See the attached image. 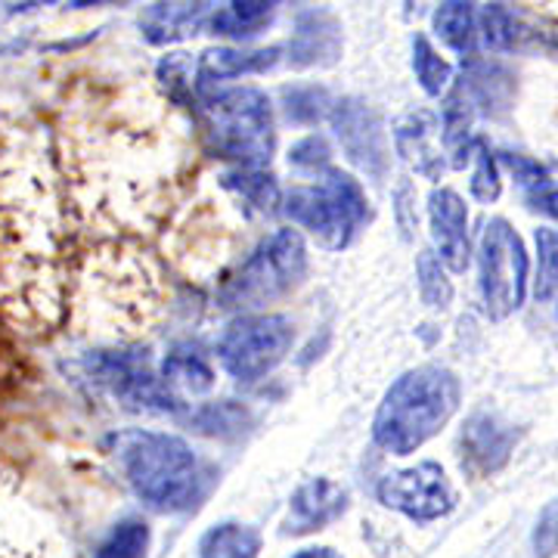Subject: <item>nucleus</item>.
Segmentation results:
<instances>
[{
	"label": "nucleus",
	"instance_id": "1",
	"mask_svg": "<svg viewBox=\"0 0 558 558\" xmlns=\"http://www.w3.org/2000/svg\"><path fill=\"white\" fill-rule=\"evenodd\" d=\"M121 475L143 502L161 512H180L196 506L205 487L199 457L186 440L131 428L109 438Z\"/></svg>",
	"mask_w": 558,
	"mask_h": 558
},
{
	"label": "nucleus",
	"instance_id": "2",
	"mask_svg": "<svg viewBox=\"0 0 558 558\" xmlns=\"http://www.w3.org/2000/svg\"><path fill=\"white\" fill-rule=\"evenodd\" d=\"M459 407V379L444 366L403 373L381 398L373 418V438L381 450L407 457L432 440Z\"/></svg>",
	"mask_w": 558,
	"mask_h": 558
},
{
	"label": "nucleus",
	"instance_id": "3",
	"mask_svg": "<svg viewBox=\"0 0 558 558\" xmlns=\"http://www.w3.org/2000/svg\"><path fill=\"white\" fill-rule=\"evenodd\" d=\"M205 128L223 159L264 168L274 153V112L258 87L211 90L202 100Z\"/></svg>",
	"mask_w": 558,
	"mask_h": 558
},
{
	"label": "nucleus",
	"instance_id": "4",
	"mask_svg": "<svg viewBox=\"0 0 558 558\" xmlns=\"http://www.w3.org/2000/svg\"><path fill=\"white\" fill-rule=\"evenodd\" d=\"M307 274V248L299 230H277L242 260V267L220 286L223 307H260L289 295Z\"/></svg>",
	"mask_w": 558,
	"mask_h": 558
},
{
	"label": "nucleus",
	"instance_id": "5",
	"mask_svg": "<svg viewBox=\"0 0 558 558\" xmlns=\"http://www.w3.org/2000/svg\"><path fill=\"white\" fill-rule=\"evenodd\" d=\"M286 215L304 227L319 245L344 248L366 220V196L360 183L336 168H326L317 186H299L286 199Z\"/></svg>",
	"mask_w": 558,
	"mask_h": 558
},
{
	"label": "nucleus",
	"instance_id": "6",
	"mask_svg": "<svg viewBox=\"0 0 558 558\" xmlns=\"http://www.w3.org/2000/svg\"><path fill=\"white\" fill-rule=\"evenodd\" d=\"M84 379H90L106 395L137 413H161L180 416V398L153 373L149 354L140 348H102L81 360Z\"/></svg>",
	"mask_w": 558,
	"mask_h": 558
},
{
	"label": "nucleus",
	"instance_id": "7",
	"mask_svg": "<svg viewBox=\"0 0 558 558\" xmlns=\"http://www.w3.org/2000/svg\"><path fill=\"white\" fill-rule=\"evenodd\" d=\"M295 341V329L286 317L264 314V317L233 319L218 341V357L223 369L240 381H255L277 369Z\"/></svg>",
	"mask_w": 558,
	"mask_h": 558
},
{
	"label": "nucleus",
	"instance_id": "8",
	"mask_svg": "<svg viewBox=\"0 0 558 558\" xmlns=\"http://www.w3.org/2000/svg\"><path fill=\"white\" fill-rule=\"evenodd\" d=\"M478 267L487 314L506 319L512 311H519L527 286V255L519 233L502 218L490 220L481 233Z\"/></svg>",
	"mask_w": 558,
	"mask_h": 558
},
{
	"label": "nucleus",
	"instance_id": "9",
	"mask_svg": "<svg viewBox=\"0 0 558 558\" xmlns=\"http://www.w3.org/2000/svg\"><path fill=\"white\" fill-rule=\"evenodd\" d=\"M379 499L388 509H398L413 521H435L453 509V487L438 462H418L416 469H403L385 475Z\"/></svg>",
	"mask_w": 558,
	"mask_h": 558
},
{
	"label": "nucleus",
	"instance_id": "10",
	"mask_svg": "<svg viewBox=\"0 0 558 558\" xmlns=\"http://www.w3.org/2000/svg\"><path fill=\"white\" fill-rule=\"evenodd\" d=\"M332 128L344 156L357 165L363 174L381 178L385 174V140L379 119L357 100H344L332 106Z\"/></svg>",
	"mask_w": 558,
	"mask_h": 558
},
{
	"label": "nucleus",
	"instance_id": "11",
	"mask_svg": "<svg viewBox=\"0 0 558 558\" xmlns=\"http://www.w3.org/2000/svg\"><path fill=\"white\" fill-rule=\"evenodd\" d=\"M515 432L509 425H502L490 413H478L465 422L462 435H459V450H462V469H469L472 475H490L506 465V459L515 447Z\"/></svg>",
	"mask_w": 558,
	"mask_h": 558
},
{
	"label": "nucleus",
	"instance_id": "12",
	"mask_svg": "<svg viewBox=\"0 0 558 558\" xmlns=\"http://www.w3.org/2000/svg\"><path fill=\"white\" fill-rule=\"evenodd\" d=\"M432 236L438 242L440 260L462 274L469 267V211L453 190H435L428 199Z\"/></svg>",
	"mask_w": 558,
	"mask_h": 558
},
{
	"label": "nucleus",
	"instance_id": "13",
	"mask_svg": "<svg viewBox=\"0 0 558 558\" xmlns=\"http://www.w3.org/2000/svg\"><path fill=\"white\" fill-rule=\"evenodd\" d=\"M344 509H348V490L344 487L329 478H311L292 494L286 527L292 534H311V531H319V527L341 519Z\"/></svg>",
	"mask_w": 558,
	"mask_h": 558
},
{
	"label": "nucleus",
	"instance_id": "14",
	"mask_svg": "<svg viewBox=\"0 0 558 558\" xmlns=\"http://www.w3.org/2000/svg\"><path fill=\"white\" fill-rule=\"evenodd\" d=\"M218 0H156L143 13V35L153 44H171V40L190 38L202 28L205 16L211 13Z\"/></svg>",
	"mask_w": 558,
	"mask_h": 558
},
{
	"label": "nucleus",
	"instance_id": "15",
	"mask_svg": "<svg viewBox=\"0 0 558 558\" xmlns=\"http://www.w3.org/2000/svg\"><path fill=\"white\" fill-rule=\"evenodd\" d=\"M279 50H230V47H220V50H208L199 60L196 69V78L199 87L205 90L208 84L227 78H242V75H255V72H267L277 65Z\"/></svg>",
	"mask_w": 558,
	"mask_h": 558
},
{
	"label": "nucleus",
	"instance_id": "16",
	"mask_svg": "<svg viewBox=\"0 0 558 558\" xmlns=\"http://www.w3.org/2000/svg\"><path fill=\"white\" fill-rule=\"evenodd\" d=\"M161 381L171 391L205 395L215 388V369L196 344H178L161 360Z\"/></svg>",
	"mask_w": 558,
	"mask_h": 558
},
{
	"label": "nucleus",
	"instance_id": "17",
	"mask_svg": "<svg viewBox=\"0 0 558 558\" xmlns=\"http://www.w3.org/2000/svg\"><path fill=\"white\" fill-rule=\"evenodd\" d=\"M295 65L332 62L339 57V25L326 13H304L295 28V38L289 44Z\"/></svg>",
	"mask_w": 558,
	"mask_h": 558
},
{
	"label": "nucleus",
	"instance_id": "18",
	"mask_svg": "<svg viewBox=\"0 0 558 558\" xmlns=\"http://www.w3.org/2000/svg\"><path fill=\"white\" fill-rule=\"evenodd\" d=\"M432 131H435L432 116L416 112V116H410L407 121H400L395 140H398L400 156L410 161L422 178L438 180L444 161H440V156L435 153V146L428 143V140H432Z\"/></svg>",
	"mask_w": 558,
	"mask_h": 558
},
{
	"label": "nucleus",
	"instance_id": "19",
	"mask_svg": "<svg viewBox=\"0 0 558 558\" xmlns=\"http://www.w3.org/2000/svg\"><path fill=\"white\" fill-rule=\"evenodd\" d=\"M223 190H230L233 196H240L245 205L258 208V211H274L279 205V186L277 178L264 168H245V165H236L233 171H227L223 178Z\"/></svg>",
	"mask_w": 558,
	"mask_h": 558
},
{
	"label": "nucleus",
	"instance_id": "20",
	"mask_svg": "<svg viewBox=\"0 0 558 558\" xmlns=\"http://www.w3.org/2000/svg\"><path fill=\"white\" fill-rule=\"evenodd\" d=\"M475 25H478V20H475V10H472L469 0H447V3H440L438 13H435L438 38L450 50H457L459 57L475 50Z\"/></svg>",
	"mask_w": 558,
	"mask_h": 558
},
{
	"label": "nucleus",
	"instance_id": "21",
	"mask_svg": "<svg viewBox=\"0 0 558 558\" xmlns=\"http://www.w3.org/2000/svg\"><path fill=\"white\" fill-rule=\"evenodd\" d=\"M258 549V531L245 524H215L199 543L202 558H255Z\"/></svg>",
	"mask_w": 558,
	"mask_h": 558
},
{
	"label": "nucleus",
	"instance_id": "22",
	"mask_svg": "<svg viewBox=\"0 0 558 558\" xmlns=\"http://www.w3.org/2000/svg\"><path fill=\"white\" fill-rule=\"evenodd\" d=\"M413 69H416L418 84H422V90H425L428 97H440V94L447 90L450 78H453L450 62L440 60L438 53L432 50V44L422 38V35L413 40Z\"/></svg>",
	"mask_w": 558,
	"mask_h": 558
},
{
	"label": "nucleus",
	"instance_id": "23",
	"mask_svg": "<svg viewBox=\"0 0 558 558\" xmlns=\"http://www.w3.org/2000/svg\"><path fill=\"white\" fill-rule=\"evenodd\" d=\"M478 25L487 50H509L519 38V22L512 16V10L502 7V3H487L481 10Z\"/></svg>",
	"mask_w": 558,
	"mask_h": 558
},
{
	"label": "nucleus",
	"instance_id": "24",
	"mask_svg": "<svg viewBox=\"0 0 558 558\" xmlns=\"http://www.w3.org/2000/svg\"><path fill=\"white\" fill-rule=\"evenodd\" d=\"M149 549V527L143 521H121L94 558H143Z\"/></svg>",
	"mask_w": 558,
	"mask_h": 558
},
{
	"label": "nucleus",
	"instance_id": "25",
	"mask_svg": "<svg viewBox=\"0 0 558 558\" xmlns=\"http://www.w3.org/2000/svg\"><path fill=\"white\" fill-rule=\"evenodd\" d=\"M416 274H418V295H422V301H425L428 307H447L450 299H453V286H450V279H447V274H444L440 260L435 258L432 252H422V255H418Z\"/></svg>",
	"mask_w": 558,
	"mask_h": 558
},
{
	"label": "nucleus",
	"instance_id": "26",
	"mask_svg": "<svg viewBox=\"0 0 558 558\" xmlns=\"http://www.w3.org/2000/svg\"><path fill=\"white\" fill-rule=\"evenodd\" d=\"M537 252H539V267H537V282H534V295L537 301H549L558 292V233L543 227L537 230Z\"/></svg>",
	"mask_w": 558,
	"mask_h": 558
},
{
	"label": "nucleus",
	"instance_id": "27",
	"mask_svg": "<svg viewBox=\"0 0 558 558\" xmlns=\"http://www.w3.org/2000/svg\"><path fill=\"white\" fill-rule=\"evenodd\" d=\"M190 422L205 435H236L245 425V413L230 403H205L196 413H190Z\"/></svg>",
	"mask_w": 558,
	"mask_h": 558
},
{
	"label": "nucleus",
	"instance_id": "28",
	"mask_svg": "<svg viewBox=\"0 0 558 558\" xmlns=\"http://www.w3.org/2000/svg\"><path fill=\"white\" fill-rule=\"evenodd\" d=\"M326 106H329V97H326V90H319V87H295V90H286V112H289V119L319 121L326 116Z\"/></svg>",
	"mask_w": 558,
	"mask_h": 558
},
{
	"label": "nucleus",
	"instance_id": "29",
	"mask_svg": "<svg viewBox=\"0 0 558 558\" xmlns=\"http://www.w3.org/2000/svg\"><path fill=\"white\" fill-rule=\"evenodd\" d=\"M475 156H478V168H475V178H472V196L478 202H497L499 199V171L494 156L487 153V146L475 140Z\"/></svg>",
	"mask_w": 558,
	"mask_h": 558
},
{
	"label": "nucleus",
	"instance_id": "30",
	"mask_svg": "<svg viewBox=\"0 0 558 558\" xmlns=\"http://www.w3.org/2000/svg\"><path fill=\"white\" fill-rule=\"evenodd\" d=\"M289 165L299 171H326L329 168V146L323 137H304L289 149Z\"/></svg>",
	"mask_w": 558,
	"mask_h": 558
},
{
	"label": "nucleus",
	"instance_id": "31",
	"mask_svg": "<svg viewBox=\"0 0 558 558\" xmlns=\"http://www.w3.org/2000/svg\"><path fill=\"white\" fill-rule=\"evenodd\" d=\"M534 549L539 558H549L558 553V499L543 509L534 531Z\"/></svg>",
	"mask_w": 558,
	"mask_h": 558
},
{
	"label": "nucleus",
	"instance_id": "32",
	"mask_svg": "<svg viewBox=\"0 0 558 558\" xmlns=\"http://www.w3.org/2000/svg\"><path fill=\"white\" fill-rule=\"evenodd\" d=\"M277 3H282V0H230V13H233L242 25H258Z\"/></svg>",
	"mask_w": 558,
	"mask_h": 558
},
{
	"label": "nucleus",
	"instance_id": "33",
	"mask_svg": "<svg viewBox=\"0 0 558 558\" xmlns=\"http://www.w3.org/2000/svg\"><path fill=\"white\" fill-rule=\"evenodd\" d=\"M506 165L515 171V178L521 180V186H527V190H539L543 183H546V171L534 165V161L521 159V156H506Z\"/></svg>",
	"mask_w": 558,
	"mask_h": 558
},
{
	"label": "nucleus",
	"instance_id": "34",
	"mask_svg": "<svg viewBox=\"0 0 558 558\" xmlns=\"http://www.w3.org/2000/svg\"><path fill=\"white\" fill-rule=\"evenodd\" d=\"M44 3H53V0H0V22L16 16V13H25V10L44 7Z\"/></svg>",
	"mask_w": 558,
	"mask_h": 558
},
{
	"label": "nucleus",
	"instance_id": "35",
	"mask_svg": "<svg viewBox=\"0 0 558 558\" xmlns=\"http://www.w3.org/2000/svg\"><path fill=\"white\" fill-rule=\"evenodd\" d=\"M534 208L558 220V190H543V193H537L534 196Z\"/></svg>",
	"mask_w": 558,
	"mask_h": 558
},
{
	"label": "nucleus",
	"instance_id": "36",
	"mask_svg": "<svg viewBox=\"0 0 558 558\" xmlns=\"http://www.w3.org/2000/svg\"><path fill=\"white\" fill-rule=\"evenodd\" d=\"M292 558H339V556H336L332 549H323V546H319V549H301L299 556H292Z\"/></svg>",
	"mask_w": 558,
	"mask_h": 558
},
{
	"label": "nucleus",
	"instance_id": "37",
	"mask_svg": "<svg viewBox=\"0 0 558 558\" xmlns=\"http://www.w3.org/2000/svg\"><path fill=\"white\" fill-rule=\"evenodd\" d=\"M102 3H121V0H72V10H87V7H102Z\"/></svg>",
	"mask_w": 558,
	"mask_h": 558
}]
</instances>
